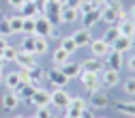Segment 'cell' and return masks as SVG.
<instances>
[{
  "instance_id": "6da1fadb",
  "label": "cell",
  "mask_w": 135,
  "mask_h": 118,
  "mask_svg": "<svg viewBox=\"0 0 135 118\" xmlns=\"http://www.w3.org/2000/svg\"><path fill=\"white\" fill-rule=\"evenodd\" d=\"M86 110H88V101H86V99H81V97H71L69 105H66V116L79 118Z\"/></svg>"
},
{
  "instance_id": "7a4b0ae2",
  "label": "cell",
  "mask_w": 135,
  "mask_h": 118,
  "mask_svg": "<svg viewBox=\"0 0 135 118\" xmlns=\"http://www.w3.org/2000/svg\"><path fill=\"white\" fill-rule=\"evenodd\" d=\"M35 35L37 37H52L54 35V26L43 13L35 17Z\"/></svg>"
},
{
  "instance_id": "3957f363",
  "label": "cell",
  "mask_w": 135,
  "mask_h": 118,
  "mask_svg": "<svg viewBox=\"0 0 135 118\" xmlns=\"http://www.w3.org/2000/svg\"><path fill=\"white\" fill-rule=\"evenodd\" d=\"M49 99H52L49 105H54L58 110H66V105H69V101H71V95L64 88H54L52 92H49Z\"/></svg>"
},
{
  "instance_id": "277c9868",
  "label": "cell",
  "mask_w": 135,
  "mask_h": 118,
  "mask_svg": "<svg viewBox=\"0 0 135 118\" xmlns=\"http://www.w3.org/2000/svg\"><path fill=\"white\" fill-rule=\"evenodd\" d=\"M79 79H81L84 88H86L90 95H92V92H97V90L101 88V79H99V75H97V73H90V71H81V73H79Z\"/></svg>"
},
{
  "instance_id": "5b68a950",
  "label": "cell",
  "mask_w": 135,
  "mask_h": 118,
  "mask_svg": "<svg viewBox=\"0 0 135 118\" xmlns=\"http://www.w3.org/2000/svg\"><path fill=\"white\" fill-rule=\"evenodd\" d=\"M99 79H101V86H107V88H114L120 84V71H114V69H103L99 73Z\"/></svg>"
},
{
  "instance_id": "8992f818",
  "label": "cell",
  "mask_w": 135,
  "mask_h": 118,
  "mask_svg": "<svg viewBox=\"0 0 135 118\" xmlns=\"http://www.w3.org/2000/svg\"><path fill=\"white\" fill-rule=\"evenodd\" d=\"M122 62H124V54L116 52V49H109V54L105 56V69L120 71V69H122Z\"/></svg>"
},
{
  "instance_id": "52a82bcc",
  "label": "cell",
  "mask_w": 135,
  "mask_h": 118,
  "mask_svg": "<svg viewBox=\"0 0 135 118\" xmlns=\"http://www.w3.org/2000/svg\"><path fill=\"white\" fill-rule=\"evenodd\" d=\"M88 47H90L92 56H94V58H101V60H103V58L109 54V49H112L103 39H94V41H90V43H88Z\"/></svg>"
},
{
  "instance_id": "ba28073f",
  "label": "cell",
  "mask_w": 135,
  "mask_h": 118,
  "mask_svg": "<svg viewBox=\"0 0 135 118\" xmlns=\"http://www.w3.org/2000/svg\"><path fill=\"white\" fill-rule=\"evenodd\" d=\"M30 103L35 105V107H47L49 103H52V99H49V90H45V88H37L35 95L30 97Z\"/></svg>"
},
{
  "instance_id": "9c48e42d",
  "label": "cell",
  "mask_w": 135,
  "mask_h": 118,
  "mask_svg": "<svg viewBox=\"0 0 135 118\" xmlns=\"http://www.w3.org/2000/svg\"><path fill=\"white\" fill-rule=\"evenodd\" d=\"M60 11H62V4H60V2H47L43 15H45V17L52 22V26H54V24L60 22Z\"/></svg>"
},
{
  "instance_id": "30bf717a",
  "label": "cell",
  "mask_w": 135,
  "mask_h": 118,
  "mask_svg": "<svg viewBox=\"0 0 135 118\" xmlns=\"http://www.w3.org/2000/svg\"><path fill=\"white\" fill-rule=\"evenodd\" d=\"M79 67H81V71H90V73H97V75L105 69L103 62H101V58H94V56H88V58L84 60Z\"/></svg>"
},
{
  "instance_id": "8fae6325",
  "label": "cell",
  "mask_w": 135,
  "mask_h": 118,
  "mask_svg": "<svg viewBox=\"0 0 135 118\" xmlns=\"http://www.w3.org/2000/svg\"><path fill=\"white\" fill-rule=\"evenodd\" d=\"M47 79L52 82V86H56V88H64L66 84H69V79H66V75L58 69H49V73H47Z\"/></svg>"
},
{
  "instance_id": "7c38bea8",
  "label": "cell",
  "mask_w": 135,
  "mask_h": 118,
  "mask_svg": "<svg viewBox=\"0 0 135 118\" xmlns=\"http://www.w3.org/2000/svg\"><path fill=\"white\" fill-rule=\"evenodd\" d=\"M99 11H101V22H105L107 26H116L118 24V13L105 2L103 7H99Z\"/></svg>"
},
{
  "instance_id": "4fadbf2b",
  "label": "cell",
  "mask_w": 135,
  "mask_h": 118,
  "mask_svg": "<svg viewBox=\"0 0 135 118\" xmlns=\"http://www.w3.org/2000/svg\"><path fill=\"white\" fill-rule=\"evenodd\" d=\"M15 62L20 64V69H32V67L39 64L35 54H26V52H17V56H15Z\"/></svg>"
},
{
  "instance_id": "5bb4252c",
  "label": "cell",
  "mask_w": 135,
  "mask_h": 118,
  "mask_svg": "<svg viewBox=\"0 0 135 118\" xmlns=\"http://www.w3.org/2000/svg\"><path fill=\"white\" fill-rule=\"evenodd\" d=\"M71 37H73V41H75L77 49H79V47H88V43L92 41V37H90V30H88V28H79V30H75Z\"/></svg>"
},
{
  "instance_id": "9a60e30c",
  "label": "cell",
  "mask_w": 135,
  "mask_h": 118,
  "mask_svg": "<svg viewBox=\"0 0 135 118\" xmlns=\"http://www.w3.org/2000/svg\"><path fill=\"white\" fill-rule=\"evenodd\" d=\"M79 20H81V26H84V28H88V30H90V28H94V26L101 22V11H99V9H92L90 13L81 15Z\"/></svg>"
},
{
  "instance_id": "2e32d148",
  "label": "cell",
  "mask_w": 135,
  "mask_h": 118,
  "mask_svg": "<svg viewBox=\"0 0 135 118\" xmlns=\"http://www.w3.org/2000/svg\"><path fill=\"white\" fill-rule=\"evenodd\" d=\"M116 28H118V32H120V37H131V39H135V22H133L131 17L118 22Z\"/></svg>"
},
{
  "instance_id": "e0dca14e",
  "label": "cell",
  "mask_w": 135,
  "mask_h": 118,
  "mask_svg": "<svg viewBox=\"0 0 135 118\" xmlns=\"http://www.w3.org/2000/svg\"><path fill=\"white\" fill-rule=\"evenodd\" d=\"M58 69L66 75V79H75V77H79V73H81V67L77 64V62H64V64H60Z\"/></svg>"
},
{
  "instance_id": "ac0fdd59",
  "label": "cell",
  "mask_w": 135,
  "mask_h": 118,
  "mask_svg": "<svg viewBox=\"0 0 135 118\" xmlns=\"http://www.w3.org/2000/svg\"><path fill=\"white\" fill-rule=\"evenodd\" d=\"M133 41H135V39H131V37H118V39L112 43V49H116V52H120V54L131 52V49H133Z\"/></svg>"
},
{
  "instance_id": "d6986e66",
  "label": "cell",
  "mask_w": 135,
  "mask_h": 118,
  "mask_svg": "<svg viewBox=\"0 0 135 118\" xmlns=\"http://www.w3.org/2000/svg\"><path fill=\"white\" fill-rule=\"evenodd\" d=\"M77 20H79V11H77V9L62 7V11H60V22H62V24H75Z\"/></svg>"
},
{
  "instance_id": "ffe728a7",
  "label": "cell",
  "mask_w": 135,
  "mask_h": 118,
  "mask_svg": "<svg viewBox=\"0 0 135 118\" xmlns=\"http://www.w3.org/2000/svg\"><path fill=\"white\" fill-rule=\"evenodd\" d=\"M90 103H92V107H97V110H103V107H107V105H109V97H107L105 92L97 90V92H92V95H90Z\"/></svg>"
},
{
  "instance_id": "44dd1931",
  "label": "cell",
  "mask_w": 135,
  "mask_h": 118,
  "mask_svg": "<svg viewBox=\"0 0 135 118\" xmlns=\"http://www.w3.org/2000/svg\"><path fill=\"white\" fill-rule=\"evenodd\" d=\"M17 105H20V97L15 95V90H9V92H4V95H2V107H4L7 112L15 110Z\"/></svg>"
},
{
  "instance_id": "7402d4cb",
  "label": "cell",
  "mask_w": 135,
  "mask_h": 118,
  "mask_svg": "<svg viewBox=\"0 0 135 118\" xmlns=\"http://www.w3.org/2000/svg\"><path fill=\"white\" fill-rule=\"evenodd\" d=\"M35 90H37V86H32V84H20V86L15 88V95L20 97V101H22V99L30 101V97L35 95Z\"/></svg>"
},
{
  "instance_id": "603a6c76",
  "label": "cell",
  "mask_w": 135,
  "mask_h": 118,
  "mask_svg": "<svg viewBox=\"0 0 135 118\" xmlns=\"http://www.w3.org/2000/svg\"><path fill=\"white\" fill-rule=\"evenodd\" d=\"M17 11H20L22 17H37V15H39V9L35 7V2H32V0H26V2H24Z\"/></svg>"
},
{
  "instance_id": "cb8c5ba5",
  "label": "cell",
  "mask_w": 135,
  "mask_h": 118,
  "mask_svg": "<svg viewBox=\"0 0 135 118\" xmlns=\"http://www.w3.org/2000/svg\"><path fill=\"white\" fill-rule=\"evenodd\" d=\"M49 52V41L47 37H37L35 35V56H43Z\"/></svg>"
},
{
  "instance_id": "d4e9b609",
  "label": "cell",
  "mask_w": 135,
  "mask_h": 118,
  "mask_svg": "<svg viewBox=\"0 0 135 118\" xmlns=\"http://www.w3.org/2000/svg\"><path fill=\"white\" fill-rule=\"evenodd\" d=\"M2 84H7V88L9 90H15V88H17L20 86V75H17V71H11V73H7L4 77H2Z\"/></svg>"
},
{
  "instance_id": "484cf974",
  "label": "cell",
  "mask_w": 135,
  "mask_h": 118,
  "mask_svg": "<svg viewBox=\"0 0 135 118\" xmlns=\"http://www.w3.org/2000/svg\"><path fill=\"white\" fill-rule=\"evenodd\" d=\"M20 52H26V54H35V35H26L20 43Z\"/></svg>"
},
{
  "instance_id": "4316f807",
  "label": "cell",
  "mask_w": 135,
  "mask_h": 118,
  "mask_svg": "<svg viewBox=\"0 0 135 118\" xmlns=\"http://www.w3.org/2000/svg\"><path fill=\"white\" fill-rule=\"evenodd\" d=\"M69 58H71V54H66L62 47H58L56 52H52V62H54L56 67H60V64H64V62H69Z\"/></svg>"
},
{
  "instance_id": "83f0119b",
  "label": "cell",
  "mask_w": 135,
  "mask_h": 118,
  "mask_svg": "<svg viewBox=\"0 0 135 118\" xmlns=\"http://www.w3.org/2000/svg\"><path fill=\"white\" fill-rule=\"evenodd\" d=\"M9 26H11L13 35H20L22 28H24V17L22 15H13V17H9Z\"/></svg>"
},
{
  "instance_id": "f1b7e54d",
  "label": "cell",
  "mask_w": 135,
  "mask_h": 118,
  "mask_svg": "<svg viewBox=\"0 0 135 118\" xmlns=\"http://www.w3.org/2000/svg\"><path fill=\"white\" fill-rule=\"evenodd\" d=\"M114 107L120 112V114H127V116H133L135 118V101H133V103H120V101H116Z\"/></svg>"
},
{
  "instance_id": "f546056e",
  "label": "cell",
  "mask_w": 135,
  "mask_h": 118,
  "mask_svg": "<svg viewBox=\"0 0 135 118\" xmlns=\"http://www.w3.org/2000/svg\"><path fill=\"white\" fill-rule=\"evenodd\" d=\"M118 37H120V32H118V28H116V26H107L105 35L101 37V39H103V41H105V43H107V45L112 47V43H114V41H116Z\"/></svg>"
},
{
  "instance_id": "4dcf8cb0",
  "label": "cell",
  "mask_w": 135,
  "mask_h": 118,
  "mask_svg": "<svg viewBox=\"0 0 135 118\" xmlns=\"http://www.w3.org/2000/svg\"><path fill=\"white\" fill-rule=\"evenodd\" d=\"M17 52H20L17 47L7 45V47L2 49V52H0V56H2V60H4V62H15V56H17Z\"/></svg>"
},
{
  "instance_id": "1f68e13d",
  "label": "cell",
  "mask_w": 135,
  "mask_h": 118,
  "mask_svg": "<svg viewBox=\"0 0 135 118\" xmlns=\"http://www.w3.org/2000/svg\"><path fill=\"white\" fill-rule=\"evenodd\" d=\"M43 77H45V73L39 69V64L30 69V84H32V86H37V88H39V82H41Z\"/></svg>"
},
{
  "instance_id": "d6a6232c",
  "label": "cell",
  "mask_w": 135,
  "mask_h": 118,
  "mask_svg": "<svg viewBox=\"0 0 135 118\" xmlns=\"http://www.w3.org/2000/svg\"><path fill=\"white\" fill-rule=\"evenodd\" d=\"M60 47L64 49L66 54H73L75 49H77V45H75V41H73V37H71V35H69V37H64V39L60 41Z\"/></svg>"
},
{
  "instance_id": "836d02e7",
  "label": "cell",
  "mask_w": 135,
  "mask_h": 118,
  "mask_svg": "<svg viewBox=\"0 0 135 118\" xmlns=\"http://www.w3.org/2000/svg\"><path fill=\"white\" fill-rule=\"evenodd\" d=\"M24 35H35V17H24Z\"/></svg>"
},
{
  "instance_id": "e575fe53",
  "label": "cell",
  "mask_w": 135,
  "mask_h": 118,
  "mask_svg": "<svg viewBox=\"0 0 135 118\" xmlns=\"http://www.w3.org/2000/svg\"><path fill=\"white\" fill-rule=\"evenodd\" d=\"M122 90H124L127 95L135 97V77H129V79H124V84H122Z\"/></svg>"
},
{
  "instance_id": "d590c367",
  "label": "cell",
  "mask_w": 135,
  "mask_h": 118,
  "mask_svg": "<svg viewBox=\"0 0 135 118\" xmlns=\"http://www.w3.org/2000/svg\"><path fill=\"white\" fill-rule=\"evenodd\" d=\"M0 35H2V37L13 35V32H11V26H9V17H2V20H0Z\"/></svg>"
},
{
  "instance_id": "8d00e7d4",
  "label": "cell",
  "mask_w": 135,
  "mask_h": 118,
  "mask_svg": "<svg viewBox=\"0 0 135 118\" xmlns=\"http://www.w3.org/2000/svg\"><path fill=\"white\" fill-rule=\"evenodd\" d=\"M35 118H54V114H52V110H49V105L47 107H37Z\"/></svg>"
},
{
  "instance_id": "74e56055",
  "label": "cell",
  "mask_w": 135,
  "mask_h": 118,
  "mask_svg": "<svg viewBox=\"0 0 135 118\" xmlns=\"http://www.w3.org/2000/svg\"><path fill=\"white\" fill-rule=\"evenodd\" d=\"M17 75L22 84H30V69H17Z\"/></svg>"
},
{
  "instance_id": "f35d334b",
  "label": "cell",
  "mask_w": 135,
  "mask_h": 118,
  "mask_svg": "<svg viewBox=\"0 0 135 118\" xmlns=\"http://www.w3.org/2000/svg\"><path fill=\"white\" fill-rule=\"evenodd\" d=\"M32 2H35V7L39 9V13H43V11H45V7H47V2H49V0H32Z\"/></svg>"
},
{
  "instance_id": "ab89813d",
  "label": "cell",
  "mask_w": 135,
  "mask_h": 118,
  "mask_svg": "<svg viewBox=\"0 0 135 118\" xmlns=\"http://www.w3.org/2000/svg\"><path fill=\"white\" fill-rule=\"evenodd\" d=\"M7 2H9V7H13V9H20L26 0H7Z\"/></svg>"
},
{
  "instance_id": "60d3db41",
  "label": "cell",
  "mask_w": 135,
  "mask_h": 118,
  "mask_svg": "<svg viewBox=\"0 0 135 118\" xmlns=\"http://www.w3.org/2000/svg\"><path fill=\"white\" fill-rule=\"evenodd\" d=\"M127 67H129L131 71H135V56H131V58L127 60Z\"/></svg>"
},
{
  "instance_id": "b9f144b4",
  "label": "cell",
  "mask_w": 135,
  "mask_h": 118,
  "mask_svg": "<svg viewBox=\"0 0 135 118\" xmlns=\"http://www.w3.org/2000/svg\"><path fill=\"white\" fill-rule=\"evenodd\" d=\"M9 45V41H7V37H2V35H0V52H2V49Z\"/></svg>"
},
{
  "instance_id": "7bdbcfd3",
  "label": "cell",
  "mask_w": 135,
  "mask_h": 118,
  "mask_svg": "<svg viewBox=\"0 0 135 118\" xmlns=\"http://www.w3.org/2000/svg\"><path fill=\"white\" fill-rule=\"evenodd\" d=\"M90 2H92V4H94V7L99 9V7H103V4L107 2V0H90Z\"/></svg>"
},
{
  "instance_id": "ee69618b",
  "label": "cell",
  "mask_w": 135,
  "mask_h": 118,
  "mask_svg": "<svg viewBox=\"0 0 135 118\" xmlns=\"http://www.w3.org/2000/svg\"><path fill=\"white\" fill-rule=\"evenodd\" d=\"M79 118H94V116H92V114H90V112H88V110H86V112H84V114H81V116H79Z\"/></svg>"
},
{
  "instance_id": "f6af8a7d",
  "label": "cell",
  "mask_w": 135,
  "mask_h": 118,
  "mask_svg": "<svg viewBox=\"0 0 135 118\" xmlns=\"http://www.w3.org/2000/svg\"><path fill=\"white\" fill-rule=\"evenodd\" d=\"M129 17H131V20H133V22H135V4H133V7H131V13H129Z\"/></svg>"
},
{
  "instance_id": "bcb514c9",
  "label": "cell",
  "mask_w": 135,
  "mask_h": 118,
  "mask_svg": "<svg viewBox=\"0 0 135 118\" xmlns=\"http://www.w3.org/2000/svg\"><path fill=\"white\" fill-rule=\"evenodd\" d=\"M4 64H7V62L2 60V56H0V69H4Z\"/></svg>"
},
{
  "instance_id": "7dc6e473",
  "label": "cell",
  "mask_w": 135,
  "mask_h": 118,
  "mask_svg": "<svg viewBox=\"0 0 135 118\" xmlns=\"http://www.w3.org/2000/svg\"><path fill=\"white\" fill-rule=\"evenodd\" d=\"M2 77H4V73H2V69H0V84H2Z\"/></svg>"
},
{
  "instance_id": "c3c4849f",
  "label": "cell",
  "mask_w": 135,
  "mask_h": 118,
  "mask_svg": "<svg viewBox=\"0 0 135 118\" xmlns=\"http://www.w3.org/2000/svg\"><path fill=\"white\" fill-rule=\"evenodd\" d=\"M79 2H81V4H84V2H90V0H79Z\"/></svg>"
},
{
  "instance_id": "681fc988",
  "label": "cell",
  "mask_w": 135,
  "mask_h": 118,
  "mask_svg": "<svg viewBox=\"0 0 135 118\" xmlns=\"http://www.w3.org/2000/svg\"><path fill=\"white\" fill-rule=\"evenodd\" d=\"M15 118H26V116H15Z\"/></svg>"
},
{
  "instance_id": "f907efd6",
  "label": "cell",
  "mask_w": 135,
  "mask_h": 118,
  "mask_svg": "<svg viewBox=\"0 0 135 118\" xmlns=\"http://www.w3.org/2000/svg\"><path fill=\"white\" fill-rule=\"evenodd\" d=\"M49 2H58V0H49Z\"/></svg>"
},
{
  "instance_id": "816d5d0a",
  "label": "cell",
  "mask_w": 135,
  "mask_h": 118,
  "mask_svg": "<svg viewBox=\"0 0 135 118\" xmlns=\"http://www.w3.org/2000/svg\"><path fill=\"white\" fill-rule=\"evenodd\" d=\"M0 20H2V11H0Z\"/></svg>"
},
{
  "instance_id": "f5cc1de1",
  "label": "cell",
  "mask_w": 135,
  "mask_h": 118,
  "mask_svg": "<svg viewBox=\"0 0 135 118\" xmlns=\"http://www.w3.org/2000/svg\"><path fill=\"white\" fill-rule=\"evenodd\" d=\"M99 118H107V116H99Z\"/></svg>"
},
{
  "instance_id": "db71d44e",
  "label": "cell",
  "mask_w": 135,
  "mask_h": 118,
  "mask_svg": "<svg viewBox=\"0 0 135 118\" xmlns=\"http://www.w3.org/2000/svg\"><path fill=\"white\" fill-rule=\"evenodd\" d=\"M64 118H71V116H64Z\"/></svg>"
}]
</instances>
